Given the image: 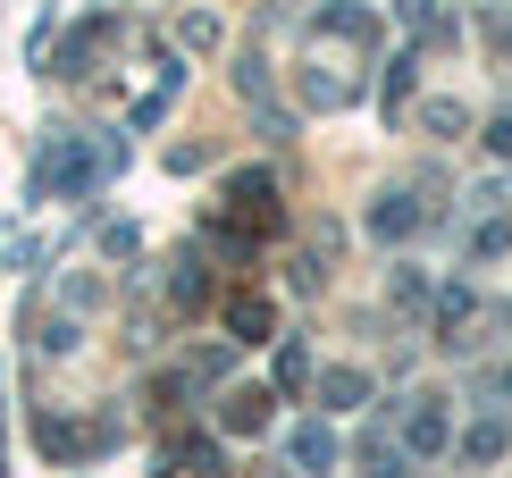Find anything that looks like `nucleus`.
<instances>
[{
    "mask_svg": "<svg viewBox=\"0 0 512 478\" xmlns=\"http://www.w3.org/2000/svg\"><path fill=\"white\" fill-rule=\"evenodd\" d=\"M412 445H420V453H437V445H445V411H437V403H420V411H412Z\"/></svg>",
    "mask_w": 512,
    "mask_h": 478,
    "instance_id": "7ed1b4c3",
    "label": "nucleus"
},
{
    "mask_svg": "<svg viewBox=\"0 0 512 478\" xmlns=\"http://www.w3.org/2000/svg\"><path fill=\"white\" fill-rule=\"evenodd\" d=\"M269 420V395H236L227 403V428H261Z\"/></svg>",
    "mask_w": 512,
    "mask_h": 478,
    "instance_id": "20e7f679",
    "label": "nucleus"
},
{
    "mask_svg": "<svg viewBox=\"0 0 512 478\" xmlns=\"http://www.w3.org/2000/svg\"><path fill=\"white\" fill-rule=\"evenodd\" d=\"M294 453H303V470H328V428H303V437H294Z\"/></svg>",
    "mask_w": 512,
    "mask_h": 478,
    "instance_id": "39448f33",
    "label": "nucleus"
},
{
    "mask_svg": "<svg viewBox=\"0 0 512 478\" xmlns=\"http://www.w3.org/2000/svg\"><path fill=\"white\" fill-rule=\"evenodd\" d=\"M319 395H328L336 411H353L361 395H370V378H353V369H328V386H319Z\"/></svg>",
    "mask_w": 512,
    "mask_h": 478,
    "instance_id": "f257e3e1",
    "label": "nucleus"
},
{
    "mask_svg": "<svg viewBox=\"0 0 512 478\" xmlns=\"http://www.w3.org/2000/svg\"><path fill=\"white\" fill-rule=\"evenodd\" d=\"M370 227H378V235H412V202H378Z\"/></svg>",
    "mask_w": 512,
    "mask_h": 478,
    "instance_id": "423d86ee",
    "label": "nucleus"
},
{
    "mask_svg": "<svg viewBox=\"0 0 512 478\" xmlns=\"http://www.w3.org/2000/svg\"><path fill=\"white\" fill-rule=\"evenodd\" d=\"M227 319H236V336H244V344H261V336H269V302H252V294H244Z\"/></svg>",
    "mask_w": 512,
    "mask_h": 478,
    "instance_id": "f03ea898",
    "label": "nucleus"
}]
</instances>
